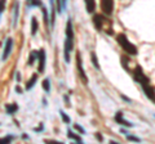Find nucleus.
I'll list each match as a JSON object with an SVG mask.
<instances>
[{
    "mask_svg": "<svg viewBox=\"0 0 155 144\" xmlns=\"http://www.w3.org/2000/svg\"><path fill=\"white\" fill-rule=\"evenodd\" d=\"M72 49H74V28H72L71 20H69L66 23V40L64 46V57L66 63L70 62V53L72 52Z\"/></svg>",
    "mask_w": 155,
    "mask_h": 144,
    "instance_id": "obj_1",
    "label": "nucleus"
},
{
    "mask_svg": "<svg viewBox=\"0 0 155 144\" xmlns=\"http://www.w3.org/2000/svg\"><path fill=\"white\" fill-rule=\"evenodd\" d=\"M116 41H118V44L122 46V49L125 53H128V54H130V55L137 54V48L127 39V36H125L124 33H119V35L116 36Z\"/></svg>",
    "mask_w": 155,
    "mask_h": 144,
    "instance_id": "obj_2",
    "label": "nucleus"
},
{
    "mask_svg": "<svg viewBox=\"0 0 155 144\" xmlns=\"http://www.w3.org/2000/svg\"><path fill=\"white\" fill-rule=\"evenodd\" d=\"M133 77H134V80L137 81L138 84H141L142 86L149 85V79H147V76L143 74V71H142L141 67H138V66L136 67V70L133 72Z\"/></svg>",
    "mask_w": 155,
    "mask_h": 144,
    "instance_id": "obj_3",
    "label": "nucleus"
},
{
    "mask_svg": "<svg viewBox=\"0 0 155 144\" xmlns=\"http://www.w3.org/2000/svg\"><path fill=\"white\" fill-rule=\"evenodd\" d=\"M76 68H78V72H79V77L81 79V81H83L84 84H87L88 83V77H87L85 71L83 68V61H81V55L79 52L76 53Z\"/></svg>",
    "mask_w": 155,
    "mask_h": 144,
    "instance_id": "obj_4",
    "label": "nucleus"
},
{
    "mask_svg": "<svg viewBox=\"0 0 155 144\" xmlns=\"http://www.w3.org/2000/svg\"><path fill=\"white\" fill-rule=\"evenodd\" d=\"M101 11L106 16H111L114 12V0H101L100 2Z\"/></svg>",
    "mask_w": 155,
    "mask_h": 144,
    "instance_id": "obj_5",
    "label": "nucleus"
},
{
    "mask_svg": "<svg viewBox=\"0 0 155 144\" xmlns=\"http://www.w3.org/2000/svg\"><path fill=\"white\" fill-rule=\"evenodd\" d=\"M12 48H13V39L12 37H8L5 40V45H4V50H3V55H2V61H7L9 54L12 52Z\"/></svg>",
    "mask_w": 155,
    "mask_h": 144,
    "instance_id": "obj_6",
    "label": "nucleus"
},
{
    "mask_svg": "<svg viewBox=\"0 0 155 144\" xmlns=\"http://www.w3.org/2000/svg\"><path fill=\"white\" fill-rule=\"evenodd\" d=\"M38 59H39V74H43L45 68V50L44 49H40L38 50Z\"/></svg>",
    "mask_w": 155,
    "mask_h": 144,
    "instance_id": "obj_7",
    "label": "nucleus"
},
{
    "mask_svg": "<svg viewBox=\"0 0 155 144\" xmlns=\"http://www.w3.org/2000/svg\"><path fill=\"white\" fill-rule=\"evenodd\" d=\"M107 22L104 18V16H101V14H96V16L93 17V23H94V27L97 28V31H101L102 30L104 25Z\"/></svg>",
    "mask_w": 155,
    "mask_h": 144,
    "instance_id": "obj_8",
    "label": "nucleus"
},
{
    "mask_svg": "<svg viewBox=\"0 0 155 144\" xmlns=\"http://www.w3.org/2000/svg\"><path fill=\"white\" fill-rule=\"evenodd\" d=\"M51 3V12H52V16H51V30L54 28V22H56V8H54V0H49Z\"/></svg>",
    "mask_w": 155,
    "mask_h": 144,
    "instance_id": "obj_9",
    "label": "nucleus"
},
{
    "mask_svg": "<svg viewBox=\"0 0 155 144\" xmlns=\"http://www.w3.org/2000/svg\"><path fill=\"white\" fill-rule=\"evenodd\" d=\"M41 12H43V18H44V25H45V27H49L51 28V18H49V14H48V9L44 5L41 7Z\"/></svg>",
    "mask_w": 155,
    "mask_h": 144,
    "instance_id": "obj_10",
    "label": "nucleus"
},
{
    "mask_svg": "<svg viewBox=\"0 0 155 144\" xmlns=\"http://www.w3.org/2000/svg\"><path fill=\"white\" fill-rule=\"evenodd\" d=\"M85 3V9L88 13H93L96 9V0H84Z\"/></svg>",
    "mask_w": 155,
    "mask_h": 144,
    "instance_id": "obj_11",
    "label": "nucleus"
},
{
    "mask_svg": "<svg viewBox=\"0 0 155 144\" xmlns=\"http://www.w3.org/2000/svg\"><path fill=\"white\" fill-rule=\"evenodd\" d=\"M18 16H19V3L17 2L14 4V14H13V27L17 26V22H18Z\"/></svg>",
    "mask_w": 155,
    "mask_h": 144,
    "instance_id": "obj_12",
    "label": "nucleus"
},
{
    "mask_svg": "<svg viewBox=\"0 0 155 144\" xmlns=\"http://www.w3.org/2000/svg\"><path fill=\"white\" fill-rule=\"evenodd\" d=\"M36 81H38V75H36V74H34V75L31 76V79L26 83L25 89H26V90H31V89H32V86L36 84Z\"/></svg>",
    "mask_w": 155,
    "mask_h": 144,
    "instance_id": "obj_13",
    "label": "nucleus"
},
{
    "mask_svg": "<svg viewBox=\"0 0 155 144\" xmlns=\"http://www.w3.org/2000/svg\"><path fill=\"white\" fill-rule=\"evenodd\" d=\"M143 88V90H145V93H146V95L150 98V99H153V100H155V92H154V89L151 88L150 85H145V86H142Z\"/></svg>",
    "mask_w": 155,
    "mask_h": 144,
    "instance_id": "obj_14",
    "label": "nucleus"
},
{
    "mask_svg": "<svg viewBox=\"0 0 155 144\" xmlns=\"http://www.w3.org/2000/svg\"><path fill=\"white\" fill-rule=\"evenodd\" d=\"M5 111L8 114H14L18 111V105L17 103H12V104H7L5 105Z\"/></svg>",
    "mask_w": 155,
    "mask_h": 144,
    "instance_id": "obj_15",
    "label": "nucleus"
},
{
    "mask_svg": "<svg viewBox=\"0 0 155 144\" xmlns=\"http://www.w3.org/2000/svg\"><path fill=\"white\" fill-rule=\"evenodd\" d=\"M39 28V23L36 21V17H31V35L35 36Z\"/></svg>",
    "mask_w": 155,
    "mask_h": 144,
    "instance_id": "obj_16",
    "label": "nucleus"
},
{
    "mask_svg": "<svg viewBox=\"0 0 155 144\" xmlns=\"http://www.w3.org/2000/svg\"><path fill=\"white\" fill-rule=\"evenodd\" d=\"M38 59V52L36 50H32L31 52V54L30 57H28V62H27V64L28 66H32L34 63H35V61Z\"/></svg>",
    "mask_w": 155,
    "mask_h": 144,
    "instance_id": "obj_17",
    "label": "nucleus"
},
{
    "mask_svg": "<svg viewBox=\"0 0 155 144\" xmlns=\"http://www.w3.org/2000/svg\"><path fill=\"white\" fill-rule=\"evenodd\" d=\"M67 138H70V139H74V140H75L76 143H83V139H81L79 135H75V134L72 133L71 130H69V131H67Z\"/></svg>",
    "mask_w": 155,
    "mask_h": 144,
    "instance_id": "obj_18",
    "label": "nucleus"
},
{
    "mask_svg": "<svg viewBox=\"0 0 155 144\" xmlns=\"http://www.w3.org/2000/svg\"><path fill=\"white\" fill-rule=\"evenodd\" d=\"M115 120H116V121H118L119 124H123V125H127V126H130V124H129V122H127V121H125V120L123 118L122 112H118V113H116Z\"/></svg>",
    "mask_w": 155,
    "mask_h": 144,
    "instance_id": "obj_19",
    "label": "nucleus"
},
{
    "mask_svg": "<svg viewBox=\"0 0 155 144\" xmlns=\"http://www.w3.org/2000/svg\"><path fill=\"white\" fill-rule=\"evenodd\" d=\"M43 89L45 90V93H51V81H49V79L43 80Z\"/></svg>",
    "mask_w": 155,
    "mask_h": 144,
    "instance_id": "obj_20",
    "label": "nucleus"
},
{
    "mask_svg": "<svg viewBox=\"0 0 155 144\" xmlns=\"http://www.w3.org/2000/svg\"><path fill=\"white\" fill-rule=\"evenodd\" d=\"M28 8H32V7H43V3H41V0H30L28 2Z\"/></svg>",
    "mask_w": 155,
    "mask_h": 144,
    "instance_id": "obj_21",
    "label": "nucleus"
},
{
    "mask_svg": "<svg viewBox=\"0 0 155 144\" xmlns=\"http://www.w3.org/2000/svg\"><path fill=\"white\" fill-rule=\"evenodd\" d=\"M14 139L13 135H7V136H4V138H0V144H4V143H11L12 140Z\"/></svg>",
    "mask_w": 155,
    "mask_h": 144,
    "instance_id": "obj_22",
    "label": "nucleus"
},
{
    "mask_svg": "<svg viewBox=\"0 0 155 144\" xmlns=\"http://www.w3.org/2000/svg\"><path fill=\"white\" fill-rule=\"evenodd\" d=\"M60 114H61V117H62V120H64V122H65V124H70V122H71L70 117L67 116V114H66V113H65L64 111H62V109L60 111Z\"/></svg>",
    "mask_w": 155,
    "mask_h": 144,
    "instance_id": "obj_23",
    "label": "nucleus"
},
{
    "mask_svg": "<svg viewBox=\"0 0 155 144\" xmlns=\"http://www.w3.org/2000/svg\"><path fill=\"white\" fill-rule=\"evenodd\" d=\"M5 4H7V0H0V16L5 11Z\"/></svg>",
    "mask_w": 155,
    "mask_h": 144,
    "instance_id": "obj_24",
    "label": "nucleus"
},
{
    "mask_svg": "<svg viewBox=\"0 0 155 144\" xmlns=\"http://www.w3.org/2000/svg\"><path fill=\"white\" fill-rule=\"evenodd\" d=\"M92 62H93V64L97 70H100V64H98V62H97V58H96V54L94 53H92Z\"/></svg>",
    "mask_w": 155,
    "mask_h": 144,
    "instance_id": "obj_25",
    "label": "nucleus"
},
{
    "mask_svg": "<svg viewBox=\"0 0 155 144\" xmlns=\"http://www.w3.org/2000/svg\"><path fill=\"white\" fill-rule=\"evenodd\" d=\"M74 127H75V130H78V131H80L81 134H85V130H84V129H83V127H81V126H80V125H78V124H76V125H74Z\"/></svg>",
    "mask_w": 155,
    "mask_h": 144,
    "instance_id": "obj_26",
    "label": "nucleus"
},
{
    "mask_svg": "<svg viewBox=\"0 0 155 144\" xmlns=\"http://www.w3.org/2000/svg\"><path fill=\"white\" fill-rule=\"evenodd\" d=\"M57 11L58 13H62V5H61V0H57Z\"/></svg>",
    "mask_w": 155,
    "mask_h": 144,
    "instance_id": "obj_27",
    "label": "nucleus"
},
{
    "mask_svg": "<svg viewBox=\"0 0 155 144\" xmlns=\"http://www.w3.org/2000/svg\"><path fill=\"white\" fill-rule=\"evenodd\" d=\"M129 140H136V142H138V139L137 138H134V136H128Z\"/></svg>",
    "mask_w": 155,
    "mask_h": 144,
    "instance_id": "obj_28",
    "label": "nucleus"
},
{
    "mask_svg": "<svg viewBox=\"0 0 155 144\" xmlns=\"http://www.w3.org/2000/svg\"><path fill=\"white\" fill-rule=\"evenodd\" d=\"M16 92H17L18 94H21V93H22V92H21V89H19V88H18V86H17V88H16Z\"/></svg>",
    "mask_w": 155,
    "mask_h": 144,
    "instance_id": "obj_29",
    "label": "nucleus"
},
{
    "mask_svg": "<svg viewBox=\"0 0 155 144\" xmlns=\"http://www.w3.org/2000/svg\"><path fill=\"white\" fill-rule=\"evenodd\" d=\"M40 130H43V125H40V127L39 129H35V131H40Z\"/></svg>",
    "mask_w": 155,
    "mask_h": 144,
    "instance_id": "obj_30",
    "label": "nucleus"
}]
</instances>
